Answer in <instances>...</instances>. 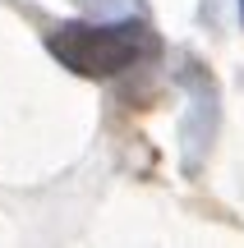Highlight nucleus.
<instances>
[{"label":"nucleus","instance_id":"nucleus-1","mask_svg":"<svg viewBox=\"0 0 244 248\" xmlns=\"http://www.w3.org/2000/svg\"><path fill=\"white\" fill-rule=\"evenodd\" d=\"M143 42L147 37L138 28H125V23H111V28H97V23H69L51 37V51L69 64L74 74H88V78H111V74L129 69V64L143 55Z\"/></svg>","mask_w":244,"mask_h":248}]
</instances>
